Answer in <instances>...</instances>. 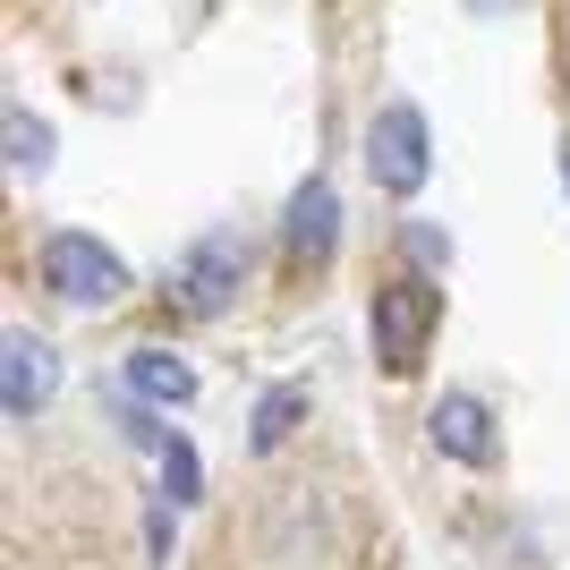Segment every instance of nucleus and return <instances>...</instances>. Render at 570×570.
<instances>
[{"instance_id": "nucleus-10", "label": "nucleus", "mask_w": 570, "mask_h": 570, "mask_svg": "<svg viewBox=\"0 0 570 570\" xmlns=\"http://www.w3.org/2000/svg\"><path fill=\"white\" fill-rule=\"evenodd\" d=\"M0 145H9V179H43L51 154H60L51 119H35L26 102H9V111H0Z\"/></svg>"}, {"instance_id": "nucleus-2", "label": "nucleus", "mask_w": 570, "mask_h": 570, "mask_svg": "<svg viewBox=\"0 0 570 570\" xmlns=\"http://www.w3.org/2000/svg\"><path fill=\"white\" fill-rule=\"evenodd\" d=\"M35 273H43V289L60 298V307H119V298L137 289L128 256H119V247H102L95 230H51L43 256H35Z\"/></svg>"}, {"instance_id": "nucleus-3", "label": "nucleus", "mask_w": 570, "mask_h": 570, "mask_svg": "<svg viewBox=\"0 0 570 570\" xmlns=\"http://www.w3.org/2000/svg\"><path fill=\"white\" fill-rule=\"evenodd\" d=\"M366 179H375L383 196H417L434 179V128L417 102H383L375 119H366Z\"/></svg>"}, {"instance_id": "nucleus-14", "label": "nucleus", "mask_w": 570, "mask_h": 570, "mask_svg": "<svg viewBox=\"0 0 570 570\" xmlns=\"http://www.w3.org/2000/svg\"><path fill=\"white\" fill-rule=\"evenodd\" d=\"M562 196H570V137H562Z\"/></svg>"}, {"instance_id": "nucleus-4", "label": "nucleus", "mask_w": 570, "mask_h": 570, "mask_svg": "<svg viewBox=\"0 0 570 570\" xmlns=\"http://www.w3.org/2000/svg\"><path fill=\"white\" fill-rule=\"evenodd\" d=\"M51 401H60V350L43 333L9 324V341H0V409H9V426H35Z\"/></svg>"}, {"instance_id": "nucleus-1", "label": "nucleus", "mask_w": 570, "mask_h": 570, "mask_svg": "<svg viewBox=\"0 0 570 570\" xmlns=\"http://www.w3.org/2000/svg\"><path fill=\"white\" fill-rule=\"evenodd\" d=\"M434 333H443V282H434V273H392V282L366 298V341H375V366L392 383L426 366Z\"/></svg>"}, {"instance_id": "nucleus-9", "label": "nucleus", "mask_w": 570, "mask_h": 570, "mask_svg": "<svg viewBox=\"0 0 570 570\" xmlns=\"http://www.w3.org/2000/svg\"><path fill=\"white\" fill-rule=\"evenodd\" d=\"M298 426H307V383H264L256 409H247V452L273 460Z\"/></svg>"}, {"instance_id": "nucleus-13", "label": "nucleus", "mask_w": 570, "mask_h": 570, "mask_svg": "<svg viewBox=\"0 0 570 570\" xmlns=\"http://www.w3.org/2000/svg\"><path fill=\"white\" fill-rule=\"evenodd\" d=\"M145 553H154V562H170V502H154V511H145Z\"/></svg>"}, {"instance_id": "nucleus-6", "label": "nucleus", "mask_w": 570, "mask_h": 570, "mask_svg": "<svg viewBox=\"0 0 570 570\" xmlns=\"http://www.w3.org/2000/svg\"><path fill=\"white\" fill-rule=\"evenodd\" d=\"M282 247L307 273H324V264L341 256V196H333V179L324 170H307L298 188H289V205H282Z\"/></svg>"}, {"instance_id": "nucleus-8", "label": "nucleus", "mask_w": 570, "mask_h": 570, "mask_svg": "<svg viewBox=\"0 0 570 570\" xmlns=\"http://www.w3.org/2000/svg\"><path fill=\"white\" fill-rule=\"evenodd\" d=\"M119 383H128V392H137L145 409H163V417L196 401V366H188L179 350H163V341H145V350H128V357H119Z\"/></svg>"}, {"instance_id": "nucleus-11", "label": "nucleus", "mask_w": 570, "mask_h": 570, "mask_svg": "<svg viewBox=\"0 0 570 570\" xmlns=\"http://www.w3.org/2000/svg\"><path fill=\"white\" fill-rule=\"evenodd\" d=\"M154 469H163V502H170V511H188L196 485H205V469H196V443H188V434H170L163 452H154Z\"/></svg>"}, {"instance_id": "nucleus-12", "label": "nucleus", "mask_w": 570, "mask_h": 570, "mask_svg": "<svg viewBox=\"0 0 570 570\" xmlns=\"http://www.w3.org/2000/svg\"><path fill=\"white\" fill-rule=\"evenodd\" d=\"M401 247L426 264V273H452V238L434 230V222H401Z\"/></svg>"}, {"instance_id": "nucleus-7", "label": "nucleus", "mask_w": 570, "mask_h": 570, "mask_svg": "<svg viewBox=\"0 0 570 570\" xmlns=\"http://www.w3.org/2000/svg\"><path fill=\"white\" fill-rule=\"evenodd\" d=\"M426 443L452 460V469H494V460H502L494 409L476 401V392H443V401L426 409Z\"/></svg>"}, {"instance_id": "nucleus-5", "label": "nucleus", "mask_w": 570, "mask_h": 570, "mask_svg": "<svg viewBox=\"0 0 570 570\" xmlns=\"http://www.w3.org/2000/svg\"><path fill=\"white\" fill-rule=\"evenodd\" d=\"M247 289V238L238 230H205L179 256V307L188 315H230V298Z\"/></svg>"}]
</instances>
